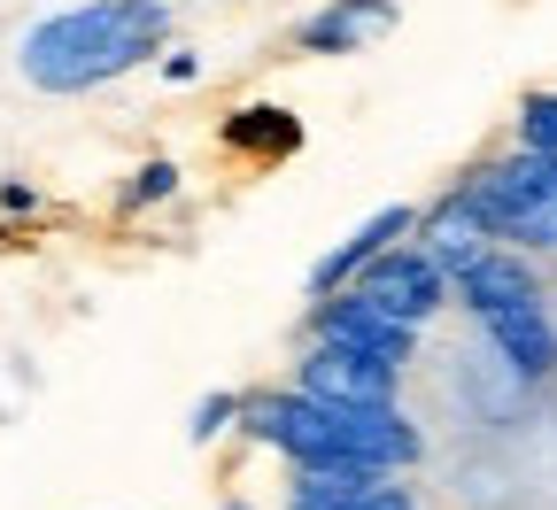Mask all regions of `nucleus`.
I'll return each instance as SVG.
<instances>
[{
	"instance_id": "obj_1",
	"label": "nucleus",
	"mask_w": 557,
	"mask_h": 510,
	"mask_svg": "<svg viewBox=\"0 0 557 510\" xmlns=\"http://www.w3.org/2000/svg\"><path fill=\"white\" fill-rule=\"evenodd\" d=\"M163 39H171L163 0H78V9H54L16 39V70L32 94H94L148 54H163Z\"/></svg>"
},
{
	"instance_id": "obj_2",
	"label": "nucleus",
	"mask_w": 557,
	"mask_h": 510,
	"mask_svg": "<svg viewBox=\"0 0 557 510\" xmlns=\"http://www.w3.org/2000/svg\"><path fill=\"white\" fill-rule=\"evenodd\" d=\"M457 201L472 209V225L496 240V248H519V256H557V156H496L480 163Z\"/></svg>"
},
{
	"instance_id": "obj_3",
	"label": "nucleus",
	"mask_w": 557,
	"mask_h": 510,
	"mask_svg": "<svg viewBox=\"0 0 557 510\" xmlns=\"http://www.w3.org/2000/svg\"><path fill=\"white\" fill-rule=\"evenodd\" d=\"M348 286H357L364 302H380L387 318H403V325H426V318L449 302V278L434 271V256L418 248V240H387L357 278H348Z\"/></svg>"
},
{
	"instance_id": "obj_4",
	"label": "nucleus",
	"mask_w": 557,
	"mask_h": 510,
	"mask_svg": "<svg viewBox=\"0 0 557 510\" xmlns=\"http://www.w3.org/2000/svg\"><path fill=\"white\" fill-rule=\"evenodd\" d=\"M295 387H302L310 402H333V410H380V402H395L403 372H395V363H380V356H364V348L310 340V348H302Z\"/></svg>"
},
{
	"instance_id": "obj_5",
	"label": "nucleus",
	"mask_w": 557,
	"mask_h": 510,
	"mask_svg": "<svg viewBox=\"0 0 557 510\" xmlns=\"http://www.w3.org/2000/svg\"><path fill=\"white\" fill-rule=\"evenodd\" d=\"M310 340H341V348H364V356H380V363H403L418 356V325H403V318H387L380 302H364L357 286H333V295H318V310H310Z\"/></svg>"
},
{
	"instance_id": "obj_6",
	"label": "nucleus",
	"mask_w": 557,
	"mask_h": 510,
	"mask_svg": "<svg viewBox=\"0 0 557 510\" xmlns=\"http://www.w3.org/2000/svg\"><path fill=\"white\" fill-rule=\"evenodd\" d=\"M287 510H418L395 472H295Z\"/></svg>"
},
{
	"instance_id": "obj_7",
	"label": "nucleus",
	"mask_w": 557,
	"mask_h": 510,
	"mask_svg": "<svg viewBox=\"0 0 557 510\" xmlns=\"http://www.w3.org/2000/svg\"><path fill=\"white\" fill-rule=\"evenodd\" d=\"M457 302H465L472 325H480V318H496V310L542 302V278H534V263H527L519 248H487L472 271H457Z\"/></svg>"
},
{
	"instance_id": "obj_8",
	"label": "nucleus",
	"mask_w": 557,
	"mask_h": 510,
	"mask_svg": "<svg viewBox=\"0 0 557 510\" xmlns=\"http://www.w3.org/2000/svg\"><path fill=\"white\" fill-rule=\"evenodd\" d=\"M380 32H395V0H325L318 16L295 24V47L302 54H357Z\"/></svg>"
},
{
	"instance_id": "obj_9",
	"label": "nucleus",
	"mask_w": 557,
	"mask_h": 510,
	"mask_svg": "<svg viewBox=\"0 0 557 510\" xmlns=\"http://www.w3.org/2000/svg\"><path fill=\"white\" fill-rule=\"evenodd\" d=\"M480 333L496 340V356L511 363L519 380H549L557 372V325L542 302H519V310H496V318H480Z\"/></svg>"
},
{
	"instance_id": "obj_10",
	"label": "nucleus",
	"mask_w": 557,
	"mask_h": 510,
	"mask_svg": "<svg viewBox=\"0 0 557 510\" xmlns=\"http://www.w3.org/2000/svg\"><path fill=\"white\" fill-rule=\"evenodd\" d=\"M410 233H418V248L434 256V271H442V278L472 271V263H480L487 248H496V240H487V233L472 225V209H465L457 194H442L434 209H418V225H410Z\"/></svg>"
},
{
	"instance_id": "obj_11",
	"label": "nucleus",
	"mask_w": 557,
	"mask_h": 510,
	"mask_svg": "<svg viewBox=\"0 0 557 510\" xmlns=\"http://www.w3.org/2000/svg\"><path fill=\"white\" fill-rule=\"evenodd\" d=\"M410 225H418V209H410V201H395V209L364 216V225L348 233V240H341V248H333L318 271H310V295H333V286H348V278H357V271H364V263L387 248V240H410Z\"/></svg>"
},
{
	"instance_id": "obj_12",
	"label": "nucleus",
	"mask_w": 557,
	"mask_h": 510,
	"mask_svg": "<svg viewBox=\"0 0 557 510\" xmlns=\"http://www.w3.org/2000/svg\"><path fill=\"white\" fill-rule=\"evenodd\" d=\"M225 148L248 156V163H287L302 148V124H295V109H278V101H248V109L225 116Z\"/></svg>"
},
{
	"instance_id": "obj_13",
	"label": "nucleus",
	"mask_w": 557,
	"mask_h": 510,
	"mask_svg": "<svg viewBox=\"0 0 557 510\" xmlns=\"http://www.w3.org/2000/svg\"><path fill=\"white\" fill-rule=\"evenodd\" d=\"M519 148L527 156H557V86L519 101Z\"/></svg>"
},
{
	"instance_id": "obj_14",
	"label": "nucleus",
	"mask_w": 557,
	"mask_h": 510,
	"mask_svg": "<svg viewBox=\"0 0 557 510\" xmlns=\"http://www.w3.org/2000/svg\"><path fill=\"white\" fill-rule=\"evenodd\" d=\"M171 194H178V163H171V156H156V163H139V171H132L124 209H148V201H171Z\"/></svg>"
},
{
	"instance_id": "obj_15",
	"label": "nucleus",
	"mask_w": 557,
	"mask_h": 510,
	"mask_svg": "<svg viewBox=\"0 0 557 510\" xmlns=\"http://www.w3.org/2000/svg\"><path fill=\"white\" fill-rule=\"evenodd\" d=\"M233 418H240V395H209V402L194 410V441H218Z\"/></svg>"
},
{
	"instance_id": "obj_16",
	"label": "nucleus",
	"mask_w": 557,
	"mask_h": 510,
	"mask_svg": "<svg viewBox=\"0 0 557 510\" xmlns=\"http://www.w3.org/2000/svg\"><path fill=\"white\" fill-rule=\"evenodd\" d=\"M163 78H171V86H194V78H201V62H194L186 47H171V54H163Z\"/></svg>"
},
{
	"instance_id": "obj_17",
	"label": "nucleus",
	"mask_w": 557,
	"mask_h": 510,
	"mask_svg": "<svg viewBox=\"0 0 557 510\" xmlns=\"http://www.w3.org/2000/svg\"><path fill=\"white\" fill-rule=\"evenodd\" d=\"M0 209H9V216H32L39 194H32V186H0Z\"/></svg>"
},
{
	"instance_id": "obj_18",
	"label": "nucleus",
	"mask_w": 557,
	"mask_h": 510,
	"mask_svg": "<svg viewBox=\"0 0 557 510\" xmlns=\"http://www.w3.org/2000/svg\"><path fill=\"white\" fill-rule=\"evenodd\" d=\"M233 510H248V502H233Z\"/></svg>"
}]
</instances>
